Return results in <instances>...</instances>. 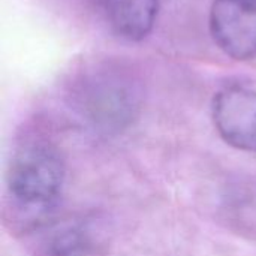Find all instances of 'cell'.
Segmentation results:
<instances>
[{
    "label": "cell",
    "instance_id": "cell-4",
    "mask_svg": "<svg viewBox=\"0 0 256 256\" xmlns=\"http://www.w3.org/2000/svg\"><path fill=\"white\" fill-rule=\"evenodd\" d=\"M212 116L226 144L256 153V90L242 86L219 90L213 99Z\"/></svg>",
    "mask_w": 256,
    "mask_h": 256
},
{
    "label": "cell",
    "instance_id": "cell-5",
    "mask_svg": "<svg viewBox=\"0 0 256 256\" xmlns=\"http://www.w3.org/2000/svg\"><path fill=\"white\" fill-rule=\"evenodd\" d=\"M111 30L123 39L141 40L154 27L160 0H100Z\"/></svg>",
    "mask_w": 256,
    "mask_h": 256
},
{
    "label": "cell",
    "instance_id": "cell-6",
    "mask_svg": "<svg viewBox=\"0 0 256 256\" xmlns=\"http://www.w3.org/2000/svg\"><path fill=\"white\" fill-rule=\"evenodd\" d=\"M96 238L82 224H70L54 231L46 244L45 256H93Z\"/></svg>",
    "mask_w": 256,
    "mask_h": 256
},
{
    "label": "cell",
    "instance_id": "cell-2",
    "mask_svg": "<svg viewBox=\"0 0 256 256\" xmlns=\"http://www.w3.org/2000/svg\"><path fill=\"white\" fill-rule=\"evenodd\" d=\"M74 98L80 112L96 128L118 130L128 126L140 106L135 76L118 66H96L78 80Z\"/></svg>",
    "mask_w": 256,
    "mask_h": 256
},
{
    "label": "cell",
    "instance_id": "cell-1",
    "mask_svg": "<svg viewBox=\"0 0 256 256\" xmlns=\"http://www.w3.org/2000/svg\"><path fill=\"white\" fill-rule=\"evenodd\" d=\"M64 177L66 168L58 147L44 138H30L12 154L6 174L8 194L21 210L45 213L57 204Z\"/></svg>",
    "mask_w": 256,
    "mask_h": 256
},
{
    "label": "cell",
    "instance_id": "cell-3",
    "mask_svg": "<svg viewBox=\"0 0 256 256\" xmlns=\"http://www.w3.org/2000/svg\"><path fill=\"white\" fill-rule=\"evenodd\" d=\"M210 33L214 44L231 58H256V0H213Z\"/></svg>",
    "mask_w": 256,
    "mask_h": 256
}]
</instances>
